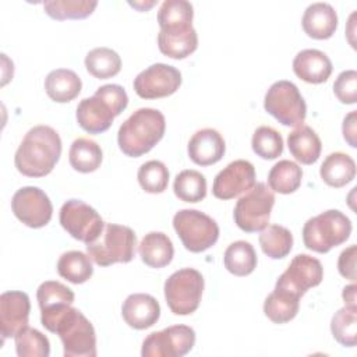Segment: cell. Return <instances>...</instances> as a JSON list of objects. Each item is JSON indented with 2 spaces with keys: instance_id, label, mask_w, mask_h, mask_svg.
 I'll use <instances>...</instances> for the list:
<instances>
[{
  "instance_id": "43",
  "label": "cell",
  "mask_w": 357,
  "mask_h": 357,
  "mask_svg": "<svg viewBox=\"0 0 357 357\" xmlns=\"http://www.w3.org/2000/svg\"><path fill=\"white\" fill-rule=\"evenodd\" d=\"M356 252H357V247L351 244L350 247H347L340 252L337 259L339 273L343 278L350 279L351 282L356 280Z\"/></svg>"
},
{
  "instance_id": "1",
  "label": "cell",
  "mask_w": 357,
  "mask_h": 357,
  "mask_svg": "<svg viewBox=\"0 0 357 357\" xmlns=\"http://www.w3.org/2000/svg\"><path fill=\"white\" fill-rule=\"evenodd\" d=\"M42 325L59 335L64 357H95L96 335L91 321L71 304H60L40 311Z\"/></svg>"
},
{
  "instance_id": "4",
  "label": "cell",
  "mask_w": 357,
  "mask_h": 357,
  "mask_svg": "<svg viewBox=\"0 0 357 357\" xmlns=\"http://www.w3.org/2000/svg\"><path fill=\"white\" fill-rule=\"evenodd\" d=\"M350 219L337 209H329L304 223L303 241L308 250L325 254L343 244L350 237Z\"/></svg>"
},
{
  "instance_id": "12",
  "label": "cell",
  "mask_w": 357,
  "mask_h": 357,
  "mask_svg": "<svg viewBox=\"0 0 357 357\" xmlns=\"http://www.w3.org/2000/svg\"><path fill=\"white\" fill-rule=\"evenodd\" d=\"M11 209L20 222L32 229L46 226L53 215V205L49 197L33 185L15 191L11 199Z\"/></svg>"
},
{
  "instance_id": "14",
  "label": "cell",
  "mask_w": 357,
  "mask_h": 357,
  "mask_svg": "<svg viewBox=\"0 0 357 357\" xmlns=\"http://www.w3.org/2000/svg\"><path fill=\"white\" fill-rule=\"evenodd\" d=\"M181 85V73L165 63L142 70L134 79V91L142 99H158L174 93Z\"/></svg>"
},
{
  "instance_id": "20",
  "label": "cell",
  "mask_w": 357,
  "mask_h": 357,
  "mask_svg": "<svg viewBox=\"0 0 357 357\" xmlns=\"http://www.w3.org/2000/svg\"><path fill=\"white\" fill-rule=\"evenodd\" d=\"M158 46L165 56L181 60L197 50L198 35L192 25L165 28L158 33Z\"/></svg>"
},
{
  "instance_id": "32",
  "label": "cell",
  "mask_w": 357,
  "mask_h": 357,
  "mask_svg": "<svg viewBox=\"0 0 357 357\" xmlns=\"http://www.w3.org/2000/svg\"><path fill=\"white\" fill-rule=\"evenodd\" d=\"M85 67L95 78L107 79L120 73L121 59L119 53L110 47H95L85 56Z\"/></svg>"
},
{
  "instance_id": "22",
  "label": "cell",
  "mask_w": 357,
  "mask_h": 357,
  "mask_svg": "<svg viewBox=\"0 0 357 357\" xmlns=\"http://www.w3.org/2000/svg\"><path fill=\"white\" fill-rule=\"evenodd\" d=\"M301 25L310 38L329 39L337 28V14L328 3H312L305 8Z\"/></svg>"
},
{
  "instance_id": "9",
  "label": "cell",
  "mask_w": 357,
  "mask_h": 357,
  "mask_svg": "<svg viewBox=\"0 0 357 357\" xmlns=\"http://www.w3.org/2000/svg\"><path fill=\"white\" fill-rule=\"evenodd\" d=\"M265 110L280 124L298 127L307 116V105L296 84L280 79L273 82L265 93Z\"/></svg>"
},
{
  "instance_id": "8",
  "label": "cell",
  "mask_w": 357,
  "mask_h": 357,
  "mask_svg": "<svg viewBox=\"0 0 357 357\" xmlns=\"http://www.w3.org/2000/svg\"><path fill=\"white\" fill-rule=\"evenodd\" d=\"M275 204V194L265 183H255L236 204L234 223L245 233L262 231L268 223Z\"/></svg>"
},
{
  "instance_id": "5",
  "label": "cell",
  "mask_w": 357,
  "mask_h": 357,
  "mask_svg": "<svg viewBox=\"0 0 357 357\" xmlns=\"http://www.w3.org/2000/svg\"><path fill=\"white\" fill-rule=\"evenodd\" d=\"M137 236L132 229L116 223H105L99 237L86 244V252L99 266L130 262L135 255Z\"/></svg>"
},
{
  "instance_id": "29",
  "label": "cell",
  "mask_w": 357,
  "mask_h": 357,
  "mask_svg": "<svg viewBox=\"0 0 357 357\" xmlns=\"http://www.w3.org/2000/svg\"><path fill=\"white\" fill-rule=\"evenodd\" d=\"M57 272L63 279L74 284L85 283L93 273L92 259L82 251H67L57 261Z\"/></svg>"
},
{
  "instance_id": "34",
  "label": "cell",
  "mask_w": 357,
  "mask_h": 357,
  "mask_svg": "<svg viewBox=\"0 0 357 357\" xmlns=\"http://www.w3.org/2000/svg\"><path fill=\"white\" fill-rule=\"evenodd\" d=\"M173 190L178 199L195 204L206 197V178L198 170L187 169L176 176Z\"/></svg>"
},
{
  "instance_id": "15",
  "label": "cell",
  "mask_w": 357,
  "mask_h": 357,
  "mask_svg": "<svg viewBox=\"0 0 357 357\" xmlns=\"http://www.w3.org/2000/svg\"><path fill=\"white\" fill-rule=\"evenodd\" d=\"M255 184V167L251 162L237 159L222 169L213 180L212 194L219 199H231L251 190Z\"/></svg>"
},
{
  "instance_id": "36",
  "label": "cell",
  "mask_w": 357,
  "mask_h": 357,
  "mask_svg": "<svg viewBox=\"0 0 357 357\" xmlns=\"http://www.w3.org/2000/svg\"><path fill=\"white\" fill-rule=\"evenodd\" d=\"M331 331L342 346L353 347L357 343V308L344 305L337 310L331 321Z\"/></svg>"
},
{
  "instance_id": "41",
  "label": "cell",
  "mask_w": 357,
  "mask_h": 357,
  "mask_svg": "<svg viewBox=\"0 0 357 357\" xmlns=\"http://www.w3.org/2000/svg\"><path fill=\"white\" fill-rule=\"evenodd\" d=\"M36 298L40 311H43L60 304H73L75 296L66 284L56 280H46L38 287Z\"/></svg>"
},
{
  "instance_id": "39",
  "label": "cell",
  "mask_w": 357,
  "mask_h": 357,
  "mask_svg": "<svg viewBox=\"0 0 357 357\" xmlns=\"http://www.w3.org/2000/svg\"><path fill=\"white\" fill-rule=\"evenodd\" d=\"M137 178L145 192L160 194L167 187L169 170L160 160H148L139 166Z\"/></svg>"
},
{
  "instance_id": "18",
  "label": "cell",
  "mask_w": 357,
  "mask_h": 357,
  "mask_svg": "<svg viewBox=\"0 0 357 357\" xmlns=\"http://www.w3.org/2000/svg\"><path fill=\"white\" fill-rule=\"evenodd\" d=\"M121 315L128 326L141 331L151 328L158 322L160 317V305L151 294L134 293L124 300Z\"/></svg>"
},
{
  "instance_id": "10",
  "label": "cell",
  "mask_w": 357,
  "mask_h": 357,
  "mask_svg": "<svg viewBox=\"0 0 357 357\" xmlns=\"http://www.w3.org/2000/svg\"><path fill=\"white\" fill-rule=\"evenodd\" d=\"M59 220L73 238L85 244L95 241L105 227L100 215L81 199L66 201L60 208Z\"/></svg>"
},
{
  "instance_id": "24",
  "label": "cell",
  "mask_w": 357,
  "mask_h": 357,
  "mask_svg": "<svg viewBox=\"0 0 357 357\" xmlns=\"http://www.w3.org/2000/svg\"><path fill=\"white\" fill-rule=\"evenodd\" d=\"M142 262L151 268H163L169 265L174 255L172 240L162 231H149L138 245Z\"/></svg>"
},
{
  "instance_id": "13",
  "label": "cell",
  "mask_w": 357,
  "mask_h": 357,
  "mask_svg": "<svg viewBox=\"0 0 357 357\" xmlns=\"http://www.w3.org/2000/svg\"><path fill=\"white\" fill-rule=\"evenodd\" d=\"M322 278L324 268L321 262L308 254H298L278 278L275 287L301 297L308 289L318 286Z\"/></svg>"
},
{
  "instance_id": "44",
  "label": "cell",
  "mask_w": 357,
  "mask_h": 357,
  "mask_svg": "<svg viewBox=\"0 0 357 357\" xmlns=\"http://www.w3.org/2000/svg\"><path fill=\"white\" fill-rule=\"evenodd\" d=\"M356 119H357V112L353 110L350 112L344 120H343V126H342V132H343V138L347 141V144L351 146V148H356L357 146V142H356Z\"/></svg>"
},
{
  "instance_id": "16",
  "label": "cell",
  "mask_w": 357,
  "mask_h": 357,
  "mask_svg": "<svg viewBox=\"0 0 357 357\" xmlns=\"http://www.w3.org/2000/svg\"><path fill=\"white\" fill-rule=\"evenodd\" d=\"M120 113L107 100V98L96 89L93 96L84 98L77 106V121L82 130L89 134H100L110 128L113 120Z\"/></svg>"
},
{
  "instance_id": "2",
  "label": "cell",
  "mask_w": 357,
  "mask_h": 357,
  "mask_svg": "<svg viewBox=\"0 0 357 357\" xmlns=\"http://www.w3.org/2000/svg\"><path fill=\"white\" fill-rule=\"evenodd\" d=\"M61 155V139L49 126H35L17 148L14 163L17 170L28 177L49 174Z\"/></svg>"
},
{
  "instance_id": "37",
  "label": "cell",
  "mask_w": 357,
  "mask_h": 357,
  "mask_svg": "<svg viewBox=\"0 0 357 357\" xmlns=\"http://www.w3.org/2000/svg\"><path fill=\"white\" fill-rule=\"evenodd\" d=\"M194 8L185 0H165L158 11V22L160 29L192 25Z\"/></svg>"
},
{
  "instance_id": "3",
  "label": "cell",
  "mask_w": 357,
  "mask_h": 357,
  "mask_svg": "<svg viewBox=\"0 0 357 357\" xmlns=\"http://www.w3.org/2000/svg\"><path fill=\"white\" fill-rule=\"evenodd\" d=\"M166 120L160 110L141 107L135 110L119 128L117 144L121 152L138 158L149 152L165 135Z\"/></svg>"
},
{
  "instance_id": "45",
  "label": "cell",
  "mask_w": 357,
  "mask_h": 357,
  "mask_svg": "<svg viewBox=\"0 0 357 357\" xmlns=\"http://www.w3.org/2000/svg\"><path fill=\"white\" fill-rule=\"evenodd\" d=\"M356 289H357L356 284L351 283V284L346 286V287L343 289V291H342V297H343L344 304H346L347 307L356 308Z\"/></svg>"
},
{
  "instance_id": "42",
  "label": "cell",
  "mask_w": 357,
  "mask_h": 357,
  "mask_svg": "<svg viewBox=\"0 0 357 357\" xmlns=\"http://www.w3.org/2000/svg\"><path fill=\"white\" fill-rule=\"evenodd\" d=\"M333 92L342 103L354 105L357 102V71H342L333 82Z\"/></svg>"
},
{
  "instance_id": "30",
  "label": "cell",
  "mask_w": 357,
  "mask_h": 357,
  "mask_svg": "<svg viewBox=\"0 0 357 357\" xmlns=\"http://www.w3.org/2000/svg\"><path fill=\"white\" fill-rule=\"evenodd\" d=\"M223 262L230 273L236 276H247L257 268V254L251 243L238 240L226 248Z\"/></svg>"
},
{
  "instance_id": "6",
  "label": "cell",
  "mask_w": 357,
  "mask_h": 357,
  "mask_svg": "<svg viewBox=\"0 0 357 357\" xmlns=\"http://www.w3.org/2000/svg\"><path fill=\"white\" fill-rule=\"evenodd\" d=\"M163 290L166 303L173 314L190 315L199 307L204 278L194 268H183L166 279Z\"/></svg>"
},
{
  "instance_id": "17",
  "label": "cell",
  "mask_w": 357,
  "mask_h": 357,
  "mask_svg": "<svg viewBox=\"0 0 357 357\" xmlns=\"http://www.w3.org/2000/svg\"><path fill=\"white\" fill-rule=\"evenodd\" d=\"M31 301L24 291H4L0 296V332L3 339L15 336L28 326Z\"/></svg>"
},
{
  "instance_id": "28",
  "label": "cell",
  "mask_w": 357,
  "mask_h": 357,
  "mask_svg": "<svg viewBox=\"0 0 357 357\" xmlns=\"http://www.w3.org/2000/svg\"><path fill=\"white\" fill-rule=\"evenodd\" d=\"M300 308V297L286 290L276 289L265 298L264 314L275 324L291 321Z\"/></svg>"
},
{
  "instance_id": "23",
  "label": "cell",
  "mask_w": 357,
  "mask_h": 357,
  "mask_svg": "<svg viewBox=\"0 0 357 357\" xmlns=\"http://www.w3.org/2000/svg\"><path fill=\"white\" fill-rule=\"evenodd\" d=\"M287 145L294 159L303 165L315 163L322 151V142L318 134L305 124L296 127L287 135Z\"/></svg>"
},
{
  "instance_id": "35",
  "label": "cell",
  "mask_w": 357,
  "mask_h": 357,
  "mask_svg": "<svg viewBox=\"0 0 357 357\" xmlns=\"http://www.w3.org/2000/svg\"><path fill=\"white\" fill-rule=\"evenodd\" d=\"M95 0H50L43 3L46 14L54 20H82L93 13Z\"/></svg>"
},
{
  "instance_id": "25",
  "label": "cell",
  "mask_w": 357,
  "mask_h": 357,
  "mask_svg": "<svg viewBox=\"0 0 357 357\" xmlns=\"http://www.w3.org/2000/svg\"><path fill=\"white\" fill-rule=\"evenodd\" d=\"M81 88V78L68 68L52 70L45 78V91L47 96L57 103H67L75 99Z\"/></svg>"
},
{
  "instance_id": "21",
  "label": "cell",
  "mask_w": 357,
  "mask_h": 357,
  "mask_svg": "<svg viewBox=\"0 0 357 357\" xmlns=\"http://www.w3.org/2000/svg\"><path fill=\"white\" fill-rule=\"evenodd\" d=\"M331 59L318 49H304L293 60L294 74L308 84H322L332 74Z\"/></svg>"
},
{
  "instance_id": "38",
  "label": "cell",
  "mask_w": 357,
  "mask_h": 357,
  "mask_svg": "<svg viewBox=\"0 0 357 357\" xmlns=\"http://www.w3.org/2000/svg\"><path fill=\"white\" fill-rule=\"evenodd\" d=\"M15 350L20 357H47L50 354L49 339L35 328H24L15 336Z\"/></svg>"
},
{
  "instance_id": "11",
  "label": "cell",
  "mask_w": 357,
  "mask_h": 357,
  "mask_svg": "<svg viewBox=\"0 0 357 357\" xmlns=\"http://www.w3.org/2000/svg\"><path fill=\"white\" fill-rule=\"evenodd\" d=\"M195 344V332L187 325L167 326L159 332L149 333L144 342L141 354L144 357H181Z\"/></svg>"
},
{
  "instance_id": "33",
  "label": "cell",
  "mask_w": 357,
  "mask_h": 357,
  "mask_svg": "<svg viewBox=\"0 0 357 357\" xmlns=\"http://www.w3.org/2000/svg\"><path fill=\"white\" fill-rule=\"evenodd\" d=\"M259 245L265 255L272 259H280L289 255L293 247V234L280 225H269L259 234Z\"/></svg>"
},
{
  "instance_id": "27",
  "label": "cell",
  "mask_w": 357,
  "mask_h": 357,
  "mask_svg": "<svg viewBox=\"0 0 357 357\" xmlns=\"http://www.w3.org/2000/svg\"><path fill=\"white\" fill-rule=\"evenodd\" d=\"M103 159V153L96 141L91 138H77L73 141L68 152V160L74 170L81 173L95 172Z\"/></svg>"
},
{
  "instance_id": "19",
  "label": "cell",
  "mask_w": 357,
  "mask_h": 357,
  "mask_svg": "<svg viewBox=\"0 0 357 357\" xmlns=\"http://www.w3.org/2000/svg\"><path fill=\"white\" fill-rule=\"evenodd\" d=\"M188 156L198 166H211L219 162L226 151L222 134L215 128H202L188 141Z\"/></svg>"
},
{
  "instance_id": "40",
  "label": "cell",
  "mask_w": 357,
  "mask_h": 357,
  "mask_svg": "<svg viewBox=\"0 0 357 357\" xmlns=\"http://www.w3.org/2000/svg\"><path fill=\"white\" fill-rule=\"evenodd\" d=\"M251 146L262 159H276L283 152V138L275 128L261 126L252 134Z\"/></svg>"
},
{
  "instance_id": "26",
  "label": "cell",
  "mask_w": 357,
  "mask_h": 357,
  "mask_svg": "<svg viewBox=\"0 0 357 357\" xmlns=\"http://www.w3.org/2000/svg\"><path fill=\"white\" fill-rule=\"evenodd\" d=\"M319 174L328 185L340 188L356 177V162L344 152H332L324 159Z\"/></svg>"
},
{
  "instance_id": "7",
  "label": "cell",
  "mask_w": 357,
  "mask_h": 357,
  "mask_svg": "<svg viewBox=\"0 0 357 357\" xmlns=\"http://www.w3.org/2000/svg\"><path fill=\"white\" fill-rule=\"evenodd\" d=\"M173 227L185 250L202 252L219 238L218 223L206 213L197 209H180L173 216Z\"/></svg>"
},
{
  "instance_id": "31",
  "label": "cell",
  "mask_w": 357,
  "mask_h": 357,
  "mask_svg": "<svg viewBox=\"0 0 357 357\" xmlns=\"http://www.w3.org/2000/svg\"><path fill=\"white\" fill-rule=\"evenodd\" d=\"M303 170L291 160L283 159L275 163L268 173L269 188L279 194H291L301 185Z\"/></svg>"
}]
</instances>
